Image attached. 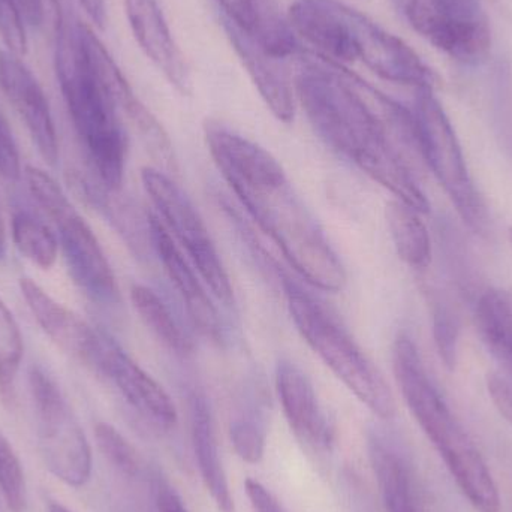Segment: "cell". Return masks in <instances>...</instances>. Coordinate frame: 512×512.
Wrapping results in <instances>:
<instances>
[{
    "mask_svg": "<svg viewBox=\"0 0 512 512\" xmlns=\"http://www.w3.org/2000/svg\"><path fill=\"white\" fill-rule=\"evenodd\" d=\"M206 141L222 177L295 273L322 291H342L345 267L277 159L221 123H207Z\"/></svg>",
    "mask_w": 512,
    "mask_h": 512,
    "instance_id": "cell-2",
    "label": "cell"
},
{
    "mask_svg": "<svg viewBox=\"0 0 512 512\" xmlns=\"http://www.w3.org/2000/svg\"><path fill=\"white\" fill-rule=\"evenodd\" d=\"M18 285L30 313L42 331L66 354L93 367L101 349L104 331L96 330L80 315L54 300L35 280L21 277Z\"/></svg>",
    "mask_w": 512,
    "mask_h": 512,
    "instance_id": "cell-17",
    "label": "cell"
},
{
    "mask_svg": "<svg viewBox=\"0 0 512 512\" xmlns=\"http://www.w3.org/2000/svg\"><path fill=\"white\" fill-rule=\"evenodd\" d=\"M276 391L295 438L313 453H330L334 429L306 373L292 361H279Z\"/></svg>",
    "mask_w": 512,
    "mask_h": 512,
    "instance_id": "cell-16",
    "label": "cell"
},
{
    "mask_svg": "<svg viewBox=\"0 0 512 512\" xmlns=\"http://www.w3.org/2000/svg\"><path fill=\"white\" fill-rule=\"evenodd\" d=\"M493 5L498 8L501 14L512 24V0H492Z\"/></svg>",
    "mask_w": 512,
    "mask_h": 512,
    "instance_id": "cell-40",
    "label": "cell"
},
{
    "mask_svg": "<svg viewBox=\"0 0 512 512\" xmlns=\"http://www.w3.org/2000/svg\"><path fill=\"white\" fill-rule=\"evenodd\" d=\"M0 36L6 50L15 56L23 57L27 53L24 15L17 0H0Z\"/></svg>",
    "mask_w": 512,
    "mask_h": 512,
    "instance_id": "cell-32",
    "label": "cell"
},
{
    "mask_svg": "<svg viewBox=\"0 0 512 512\" xmlns=\"http://www.w3.org/2000/svg\"><path fill=\"white\" fill-rule=\"evenodd\" d=\"M245 489L255 512H286L280 502L274 498L273 493L258 481L246 480Z\"/></svg>",
    "mask_w": 512,
    "mask_h": 512,
    "instance_id": "cell-37",
    "label": "cell"
},
{
    "mask_svg": "<svg viewBox=\"0 0 512 512\" xmlns=\"http://www.w3.org/2000/svg\"><path fill=\"white\" fill-rule=\"evenodd\" d=\"M150 236L153 251L185 303L192 324L203 336L213 342H222L225 337L224 324L212 295L204 286L206 283L156 215H150Z\"/></svg>",
    "mask_w": 512,
    "mask_h": 512,
    "instance_id": "cell-15",
    "label": "cell"
},
{
    "mask_svg": "<svg viewBox=\"0 0 512 512\" xmlns=\"http://www.w3.org/2000/svg\"><path fill=\"white\" fill-rule=\"evenodd\" d=\"M96 26L104 29L107 23V0H78Z\"/></svg>",
    "mask_w": 512,
    "mask_h": 512,
    "instance_id": "cell-38",
    "label": "cell"
},
{
    "mask_svg": "<svg viewBox=\"0 0 512 512\" xmlns=\"http://www.w3.org/2000/svg\"><path fill=\"white\" fill-rule=\"evenodd\" d=\"M508 239H510V243L512 245V227L508 230Z\"/></svg>",
    "mask_w": 512,
    "mask_h": 512,
    "instance_id": "cell-43",
    "label": "cell"
},
{
    "mask_svg": "<svg viewBox=\"0 0 512 512\" xmlns=\"http://www.w3.org/2000/svg\"><path fill=\"white\" fill-rule=\"evenodd\" d=\"M406 17L454 62L475 68L489 60L493 38L484 0H408Z\"/></svg>",
    "mask_w": 512,
    "mask_h": 512,
    "instance_id": "cell-10",
    "label": "cell"
},
{
    "mask_svg": "<svg viewBox=\"0 0 512 512\" xmlns=\"http://www.w3.org/2000/svg\"><path fill=\"white\" fill-rule=\"evenodd\" d=\"M369 459L387 512H424L411 463L393 439L370 433Z\"/></svg>",
    "mask_w": 512,
    "mask_h": 512,
    "instance_id": "cell-20",
    "label": "cell"
},
{
    "mask_svg": "<svg viewBox=\"0 0 512 512\" xmlns=\"http://www.w3.org/2000/svg\"><path fill=\"white\" fill-rule=\"evenodd\" d=\"M0 89L26 125L41 158L54 167L59 141L47 96L32 71L8 50H0Z\"/></svg>",
    "mask_w": 512,
    "mask_h": 512,
    "instance_id": "cell-14",
    "label": "cell"
},
{
    "mask_svg": "<svg viewBox=\"0 0 512 512\" xmlns=\"http://www.w3.org/2000/svg\"><path fill=\"white\" fill-rule=\"evenodd\" d=\"M17 3L29 24L35 27L41 26L42 3H44V0H17Z\"/></svg>",
    "mask_w": 512,
    "mask_h": 512,
    "instance_id": "cell-39",
    "label": "cell"
},
{
    "mask_svg": "<svg viewBox=\"0 0 512 512\" xmlns=\"http://www.w3.org/2000/svg\"><path fill=\"white\" fill-rule=\"evenodd\" d=\"M493 126L499 147L512 161V68L510 65L498 69L493 90Z\"/></svg>",
    "mask_w": 512,
    "mask_h": 512,
    "instance_id": "cell-29",
    "label": "cell"
},
{
    "mask_svg": "<svg viewBox=\"0 0 512 512\" xmlns=\"http://www.w3.org/2000/svg\"><path fill=\"white\" fill-rule=\"evenodd\" d=\"M6 255V234L5 225H3L2 216H0V261L5 258Z\"/></svg>",
    "mask_w": 512,
    "mask_h": 512,
    "instance_id": "cell-41",
    "label": "cell"
},
{
    "mask_svg": "<svg viewBox=\"0 0 512 512\" xmlns=\"http://www.w3.org/2000/svg\"><path fill=\"white\" fill-rule=\"evenodd\" d=\"M23 354V334L17 319L0 297V402L5 408L14 406Z\"/></svg>",
    "mask_w": 512,
    "mask_h": 512,
    "instance_id": "cell-26",
    "label": "cell"
},
{
    "mask_svg": "<svg viewBox=\"0 0 512 512\" xmlns=\"http://www.w3.org/2000/svg\"><path fill=\"white\" fill-rule=\"evenodd\" d=\"M222 15L245 30H251L255 23L258 0H218Z\"/></svg>",
    "mask_w": 512,
    "mask_h": 512,
    "instance_id": "cell-36",
    "label": "cell"
},
{
    "mask_svg": "<svg viewBox=\"0 0 512 512\" xmlns=\"http://www.w3.org/2000/svg\"><path fill=\"white\" fill-rule=\"evenodd\" d=\"M48 512H69L66 508H63L62 505L53 504L48 508Z\"/></svg>",
    "mask_w": 512,
    "mask_h": 512,
    "instance_id": "cell-42",
    "label": "cell"
},
{
    "mask_svg": "<svg viewBox=\"0 0 512 512\" xmlns=\"http://www.w3.org/2000/svg\"><path fill=\"white\" fill-rule=\"evenodd\" d=\"M131 300L141 321L155 334L156 339L177 355H189L194 349L192 340L174 318L170 306L158 292L146 285H132Z\"/></svg>",
    "mask_w": 512,
    "mask_h": 512,
    "instance_id": "cell-24",
    "label": "cell"
},
{
    "mask_svg": "<svg viewBox=\"0 0 512 512\" xmlns=\"http://www.w3.org/2000/svg\"><path fill=\"white\" fill-rule=\"evenodd\" d=\"M141 182L158 212L159 221L188 256L213 297L225 306H233L234 288L230 274L191 198L168 174L155 167L141 170Z\"/></svg>",
    "mask_w": 512,
    "mask_h": 512,
    "instance_id": "cell-8",
    "label": "cell"
},
{
    "mask_svg": "<svg viewBox=\"0 0 512 512\" xmlns=\"http://www.w3.org/2000/svg\"><path fill=\"white\" fill-rule=\"evenodd\" d=\"M231 441L240 459L251 465H258L264 459L267 445V430L261 411L246 409L231 423Z\"/></svg>",
    "mask_w": 512,
    "mask_h": 512,
    "instance_id": "cell-28",
    "label": "cell"
},
{
    "mask_svg": "<svg viewBox=\"0 0 512 512\" xmlns=\"http://www.w3.org/2000/svg\"><path fill=\"white\" fill-rule=\"evenodd\" d=\"M96 444L105 459L128 477H135L140 472V457L131 442L113 426L98 423L95 427Z\"/></svg>",
    "mask_w": 512,
    "mask_h": 512,
    "instance_id": "cell-31",
    "label": "cell"
},
{
    "mask_svg": "<svg viewBox=\"0 0 512 512\" xmlns=\"http://www.w3.org/2000/svg\"><path fill=\"white\" fill-rule=\"evenodd\" d=\"M54 62L69 116L98 182L110 191H120L128 158V137L119 107L84 45L78 21H66L56 36Z\"/></svg>",
    "mask_w": 512,
    "mask_h": 512,
    "instance_id": "cell-4",
    "label": "cell"
},
{
    "mask_svg": "<svg viewBox=\"0 0 512 512\" xmlns=\"http://www.w3.org/2000/svg\"><path fill=\"white\" fill-rule=\"evenodd\" d=\"M474 319L490 354L512 375V292L487 289L478 295Z\"/></svg>",
    "mask_w": 512,
    "mask_h": 512,
    "instance_id": "cell-22",
    "label": "cell"
},
{
    "mask_svg": "<svg viewBox=\"0 0 512 512\" xmlns=\"http://www.w3.org/2000/svg\"><path fill=\"white\" fill-rule=\"evenodd\" d=\"M393 372L412 417L469 504L480 512H499L501 498L486 460L427 372L417 343L405 331L393 343Z\"/></svg>",
    "mask_w": 512,
    "mask_h": 512,
    "instance_id": "cell-3",
    "label": "cell"
},
{
    "mask_svg": "<svg viewBox=\"0 0 512 512\" xmlns=\"http://www.w3.org/2000/svg\"><path fill=\"white\" fill-rule=\"evenodd\" d=\"M487 390H489L492 402L496 409L501 412L502 417L512 426V375L511 373L498 370L489 375L487 379Z\"/></svg>",
    "mask_w": 512,
    "mask_h": 512,
    "instance_id": "cell-34",
    "label": "cell"
},
{
    "mask_svg": "<svg viewBox=\"0 0 512 512\" xmlns=\"http://www.w3.org/2000/svg\"><path fill=\"white\" fill-rule=\"evenodd\" d=\"M21 174V159L14 135L0 114V176L9 182H18Z\"/></svg>",
    "mask_w": 512,
    "mask_h": 512,
    "instance_id": "cell-33",
    "label": "cell"
},
{
    "mask_svg": "<svg viewBox=\"0 0 512 512\" xmlns=\"http://www.w3.org/2000/svg\"><path fill=\"white\" fill-rule=\"evenodd\" d=\"M432 325L433 337L441 360L448 369H453L457 363V348H459L460 318L456 306L450 298L441 292L432 295Z\"/></svg>",
    "mask_w": 512,
    "mask_h": 512,
    "instance_id": "cell-27",
    "label": "cell"
},
{
    "mask_svg": "<svg viewBox=\"0 0 512 512\" xmlns=\"http://www.w3.org/2000/svg\"><path fill=\"white\" fill-rule=\"evenodd\" d=\"M225 32L239 54L262 101L277 120L291 123L295 116V87L286 59L274 56L242 27L222 15Z\"/></svg>",
    "mask_w": 512,
    "mask_h": 512,
    "instance_id": "cell-18",
    "label": "cell"
},
{
    "mask_svg": "<svg viewBox=\"0 0 512 512\" xmlns=\"http://www.w3.org/2000/svg\"><path fill=\"white\" fill-rule=\"evenodd\" d=\"M29 390L45 466L62 483L83 487L92 475V450L59 385L42 367L33 366Z\"/></svg>",
    "mask_w": 512,
    "mask_h": 512,
    "instance_id": "cell-9",
    "label": "cell"
},
{
    "mask_svg": "<svg viewBox=\"0 0 512 512\" xmlns=\"http://www.w3.org/2000/svg\"><path fill=\"white\" fill-rule=\"evenodd\" d=\"M11 231L15 248L27 261L42 270H50L56 264L60 251L59 239L32 213L23 210L14 213Z\"/></svg>",
    "mask_w": 512,
    "mask_h": 512,
    "instance_id": "cell-25",
    "label": "cell"
},
{
    "mask_svg": "<svg viewBox=\"0 0 512 512\" xmlns=\"http://www.w3.org/2000/svg\"><path fill=\"white\" fill-rule=\"evenodd\" d=\"M0 490L12 512L26 510L27 492L23 468L8 439L0 432Z\"/></svg>",
    "mask_w": 512,
    "mask_h": 512,
    "instance_id": "cell-30",
    "label": "cell"
},
{
    "mask_svg": "<svg viewBox=\"0 0 512 512\" xmlns=\"http://www.w3.org/2000/svg\"><path fill=\"white\" fill-rule=\"evenodd\" d=\"M283 289L289 315L304 342L366 408L381 420H391L396 414L393 391L348 328L295 280L285 277Z\"/></svg>",
    "mask_w": 512,
    "mask_h": 512,
    "instance_id": "cell-5",
    "label": "cell"
},
{
    "mask_svg": "<svg viewBox=\"0 0 512 512\" xmlns=\"http://www.w3.org/2000/svg\"><path fill=\"white\" fill-rule=\"evenodd\" d=\"M385 218L400 259L414 270H426L432 262V239L421 213L402 201L393 200L385 209Z\"/></svg>",
    "mask_w": 512,
    "mask_h": 512,
    "instance_id": "cell-23",
    "label": "cell"
},
{
    "mask_svg": "<svg viewBox=\"0 0 512 512\" xmlns=\"http://www.w3.org/2000/svg\"><path fill=\"white\" fill-rule=\"evenodd\" d=\"M301 60L295 96L312 128L330 149L354 162L421 215L430 204L394 140L400 102L379 92L345 66Z\"/></svg>",
    "mask_w": 512,
    "mask_h": 512,
    "instance_id": "cell-1",
    "label": "cell"
},
{
    "mask_svg": "<svg viewBox=\"0 0 512 512\" xmlns=\"http://www.w3.org/2000/svg\"><path fill=\"white\" fill-rule=\"evenodd\" d=\"M188 403L192 445H194V453L204 486L219 510L233 512V496H231L230 484H228L227 474L219 454L212 409L206 396L198 390H192L189 393Z\"/></svg>",
    "mask_w": 512,
    "mask_h": 512,
    "instance_id": "cell-21",
    "label": "cell"
},
{
    "mask_svg": "<svg viewBox=\"0 0 512 512\" xmlns=\"http://www.w3.org/2000/svg\"><path fill=\"white\" fill-rule=\"evenodd\" d=\"M152 489L155 512H189L177 490L161 472L153 475Z\"/></svg>",
    "mask_w": 512,
    "mask_h": 512,
    "instance_id": "cell-35",
    "label": "cell"
},
{
    "mask_svg": "<svg viewBox=\"0 0 512 512\" xmlns=\"http://www.w3.org/2000/svg\"><path fill=\"white\" fill-rule=\"evenodd\" d=\"M92 369L105 376L128 405L153 426L164 430L176 426V406L167 391L107 333H102L101 349Z\"/></svg>",
    "mask_w": 512,
    "mask_h": 512,
    "instance_id": "cell-12",
    "label": "cell"
},
{
    "mask_svg": "<svg viewBox=\"0 0 512 512\" xmlns=\"http://www.w3.org/2000/svg\"><path fill=\"white\" fill-rule=\"evenodd\" d=\"M126 17L138 45L179 92H191L188 63L174 41L158 0H125Z\"/></svg>",
    "mask_w": 512,
    "mask_h": 512,
    "instance_id": "cell-19",
    "label": "cell"
},
{
    "mask_svg": "<svg viewBox=\"0 0 512 512\" xmlns=\"http://www.w3.org/2000/svg\"><path fill=\"white\" fill-rule=\"evenodd\" d=\"M354 8L339 0H292L288 23L295 35L334 65L357 62L354 48Z\"/></svg>",
    "mask_w": 512,
    "mask_h": 512,
    "instance_id": "cell-13",
    "label": "cell"
},
{
    "mask_svg": "<svg viewBox=\"0 0 512 512\" xmlns=\"http://www.w3.org/2000/svg\"><path fill=\"white\" fill-rule=\"evenodd\" d=\"M23 174L30 194L59 231L60 249L75 285L93 303L117 306L120 292L116 276L92 228L50 174L32 165H27Z\"/></svg>",
    "mask_w": 512,
    "mask_h": 512,
    "instance_id": "cell-6",
    "label": "cell"
},
{
    "mask_svg": "<svg viewBox=\"0 0 512 512\" xmlns=\"http://www.w3.org/2000/svg\"><path fill=\"white\" fill-rule=\"evenodd\" d=\"M354 47L357 60L384 80L415 90L439 86L438 75L414 48L360 11L354 15Z\"/></svg>",
    "mask_w": 512,
    "mask_h": 512,
    "instance_id": "cell-11",
    "label": "cell"
},
{
    "mask_svg": "<svg viewBox=\"0 0 512 512\" xmlns=\"http://www.w3.org/2000/svg\"><path fill=\"white\" fill-rule=\"evenodd\" d=\"M412 113L417 126L418 152L424 164L469 230L487 236L490 233L489 210L469 173L453 123L436 98L435 90L418 89Z\"/></svg>",
    "mask_w": 512,
    "mask_h": 512,
    "instance_id": "cell-7",
    "label": "cell"
}]
</instances>
